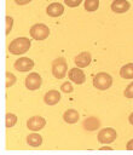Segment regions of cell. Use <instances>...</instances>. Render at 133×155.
Returning <instances> with one entry per match:
<instances>
[{"instance_id": "19", "label": "cell", "mask_w": 133, "mask_h": 155, "mask_svg": "<svg viewBox=\"0 0 133 155\" xmlns=\"http://www.w3.org/2000/svg\"><path fill=\"white\" fill-rule=\"evenodd\" d=\"M16 124H17V116L12 113H7L6 114V127L7 128L13 127Z\"/></svg>"}, {"instance_id": "16", "label": "cell", "mask_w": 133, "mask_h": 155, "mask_svg": "<svg viewBox=\"0 0 133 155\" xmlns=\"http://www.w3.org/2000/svg\"><path fill=\"white\" fill-rule=\"evenodd\" d=\"M27 143L30 147H40L42 144V137H41V134L33 132L27 136Z\"/></svg>"}, {"instance_id": "13", "label": "cell", "mask_w": 133, "mask_h": 155, "mask_svg": "<svg viewBox=\"0 0 133 155\" xmlns=\"http://www.w3.org/2000/svg\"><path fill=\"white\" fill-rule=\"evenodd\" d=\"M46 13L50 17H59L64 13V6L60 2H52L47 6Z\"/></svg>"}, {"instance_id": "3", "label": "cell", "mask_w": 133, "mask_h": 155, "mask_svg": "<svg viewBox=\"0 0 133 155\" xmlns=\"http://www.w3.org/2000/svg\"><path fill=\"white\" fill-rule=\"evenodd\" d=\"M111 85H112V76L110 74H108L105 71H102V73H98V74L94 75L93 86L97 90L105 91L109 87H111Z\"/></svg>"}, {"instance_id": "25", "label": "cell", "mask_w": 133, "mask_h": 155, "mask_svg": "<svg viewBox=\"0 0 133 155\" xmlns=\"http://www.w3.org/2000/svg\"><path fill=\"white\" fill-rule=\"evenodd\" d=\"M31 0H15V2L17 4V5H27V4H29Z\"/></svg>"}, {"instance_id": "27", "label": "cell", "mask_w": 133, "mask_h": 155, "mask_svg": "<svg viewBox=\"0 0 133 155\" xmlns=\"http://www.w3.org/2000/svg\"><path fill=\"white\" fill-rule=\"evenodd\" d=\"M128 121H129V124H131V125H133V113L129 115V117H128Z\"/></svg>"}, {"instance_id": "11", "label": "cell", "mask_w": 133, "mask_h": 155, "mask_svg": "<svg viewBox=\"0 0 133 155\" xmlns=\"http://www.w3.org/2000/svg\"><path fill=\"white\" fill-rule=\"evenodd\" d=\"M60 101V92L57 90H50L44 96V102L47 105H56Z\"/></svg>"}, {"instance_id": "26", "label": "cell", "mask_w": 133, "mask_h": 155, "mask_svg": "<svg viewBox=\"0 0 133 155\" xmlns=\"http://www.w3.org/2000/svg\"><path fill=\"white\" fill-rule=\"evenodd\" d=\"M126 148H127L128 150H133V139H131V140H128V143H127V145H126Z\"/></svg>"}, {"instance_id": "22", "label": "cell", "mask_w": 133, "mask_h": 155, "mask_svg": "<svg viewBox=\"0 0 133 155\" xmlns=\"http://www.w3.org/2000/svg\"><path fill=\"white\" fill-rule=\"evenodd\" d=\"M123 94H125V97L126 98H133V81L125 88V92H123Z\"/></svg>"}, {"instance_id": "20", "label": "cell", "mask_w": 133, "mask_h": 155, "mask_svg": "<svg viewBox=\"0 0 133 155\" xmlns=\"http://www.w3.org/2000/svg\"><path fill=\"white\" fill-rule=\"evenodd\" d=\"M16 81H17V78H16L12 73L7 71V73H6V87H7V88L11 87L12 85L16 84Z\"/></svg>"}, {"instance_id": "24", "label": "cell", "mask_w": 133, "mask_h": 155, "mask_svg": "<svg viewBox=\"0 0 133 155\" xmlns=\"http://www.w3.org/2000/svg\"><path fill=\"white\" fill-rule=\"evenodd\" d=\"M82 2V0H64V4L69 7H76Z\"/></svg>"}, {"instance_id": "5", "label": "cell", "mask_w": 133, "mask_h": 155, "mask_svg": "<svg viewBox=\"0 0 133 155\" xmlns=\"http://www.w3.org/2000/svg\"><path fill=\"white\" fill-rule=\"evenodd\" d=\"M116 137H117V133L111 127L102 128L97 134V139L100 144H110L116 139Z\"/></svg>"}, {"instance_id": "8", "label": "cell", "mask_w": 133, "mask_h": 155, "mask_svg": "<svg viewBox=\"0 0 133 155\" xmlns=\"http://www.w3.org/2000/svg\"><path fill=\"white\" fill-rule=\"evenodd\" d=\"M68 79H69L71 82L76 84V85H81V84H83V82L86 81V74H85L83 70H82L81 68H79V67L71 68V69L68 71Z\"/></svg>"}, {"instance_id": "6", "label": "cell", "mask_w": 133, "mask_h": 155, "mask_svg": "<svg viewBox=\"0 0 133 155\" xmlns=\"http://www.w3.org/2000/svg\"><path fill=\"white\" fill-rule=\"evenodd\" d=\"M42 85V78L39 73H29L25 78V87L29 91H36Z\"/></svg>"}, {"instance_id": "28", "label": "cell", "mask_w": 133, "mask_h": 155, "mask_svg": "<svg viewBox=\"0 0 133 155\" xmlns=\"http://www.w3.org/2000/svg\"><path fill=\"white\" fill-rule=\"evenodd\" d=\"M102 150H111V148L110 147H103V148H100Z\"/></svg>"}, {"instance_id": "21", "label": "cell", "mask_w": 133, "mask_h": 155, "mask_svg": "<svg viewBox=\"0 0 133 155\" xmlns=\"http://www.w3.org/2000/svg\"><path fill=\"white\" fill-rule=\"evenodd\" d=\"M60 91H62L63 93H71V92L74 91V87H73V85H71L70 81H65V82L62 84Z\"/></svg>"}, {"instance_id": "15", "label": "cell", "mask_w": 133, "mask_h": 155, "mask_svg": "<svg viewBox=\"0 0 133 155\" xmlns=\"http://www.w3.org/2000/svg\"><path fill=\"white\" fill-rule=\"evenodd\" d=\"M79 119H80V114L75 109H68L63 114V120L66 124H76L79 121Z\"/></svg>"}, {"instance_id": "7", "label": "cell", "mask_w": 133, "mask_h": 155, "mask_svg": "<svg viewBox=\"0 0 133 155\" xmlns=\"http://www.w3.org/2000/svg\"><path fill=\"white\" fill-rule=\"evenodd\" d=\"M15 69L21 71V73H25V71H30L33 68H34V61L29 57H22V58H18L15 64H13Z\"/></svg>"}, {"instance_id": "1", "label": "cell", "mask_w": 133, "mask_h": 155, "mask_svg": "<svg viewBox=\"0 0 133 155\" xmlns=\"http://www.w3.org/2000/svg\"><path fill=\"white\" fill-rule=\"evenodd\" d=\"M30 45H31L30 39L23 36V38H17V39L12 40L7 48H8L10 53H12L15 56H19V54L28 52L30 48Z\"/></svg>"}, {"instance_id": "2", "label": "cell", "mask_w": 133, "mask_h": 155, "mask_svg": "<svg viewBox=\"0 0 133 155\" xmlns=\"http://www.w3.org/2000/svg\"><path fill=\"white\" fill-rule=\"evenodd\" d=\"M51 71L56 79L65 78V75L68 74V64H66L65 58H63V57L54 58L51 64Z\"/></svg>"}, {"instance_id": "14", "label": "cell", "mask_w": 133, "mask_h": 155, "mask_svg": "<svg viewBox=\"0 0 133 155\" xmlns=\"http://www.w3.org/2000/svg\"><path fill=\"white\" fill-rule=\"evenodd\" d=\"M82 126L86 131H96L100 127V120L97 116H87L83 120Z\"/></svg>"}, {"instance_id": "4", "label": "cell", "mask_w": 133, "mask_h": 155, "mask_svg": "<svg viewBox=\"0 0 133 155\" xmlns=\"http://www.w3.org/2000/svg\"><path fill=\"white\" fill-rule=\"evenodd\" d=\"M29 34H30V36L34 40L41 41V40H45V39L48 38V35H50V28L46 24H44V23H36V24H34L30 28Z\"/></svg>"}, {"instance_id": "23", "label": "cell", "mask_w": 133, "mask_h": 155, "mask_svg": "<svg viewBox=\"0 0 133 155\" xmlns=\"http://www.w3.org/2000/svg\"><path fill=\"white\" fill-rule=\"evenodd\" d=\"M13 27V18L11 16H6V34L8 35Z\"/></svg>"}, {"instance_id": "17", "label": "cell", "mask_w": 133, "mask_h": 155, "mask_svg": "<svg viewBox=\"0 0 133 155\" xmlns=\"http://www.w3.org/2000/svg\"><path fill=\"white\" fill-rule=\"evenodd\" d=\"M120 76L122 79H133V63H127L120 69Z\"/></svg>"}, {"instance_id": "12", "label": "cell", "mask_w": 133, "mask_h": 155, "mask_svg": "<svg viewBox=\"0 0 133 155\" xmlns=\"http://www.w3.org/2000/svg\"><path fill=\"white\" fill-rule=\"evenodd\" d=\"M131 4L127 0H112L111 10L115 13H125L129 10Z\"/></svg>"}, {"instance_id": "9", "label": "cell", "mask_w": 133, "mask_h": 155, "mask_svg": "<svg viewBox=\"0 0 133 155\" xmlns=\"http://www.w3.org/2000/svg\"><path fill=\"white\" fill-rule=\"evenodd\" d=\"M45 126H46V120H45V117L39 116V115L31 116V117H29L28 121H27V127H28L30 131H33V132L40 131V130H42Z\"/></svg>"}, {"instance_id": "10", "label": "cell", "mask_w": 133, "mask_h": 155, "mask_svg": "<svg viewBox=\"0 0 133 155\" xmlns=\"http://www.w3.org/2000/svg\"><path fill=\"white\" fill-rule=\"evenodd\" d=\"M91 62H92V56L87 51H83L75 57V64L79 68H86L91 64Z\"/></svg>"}, {"instance_id": "18", "label": "cell", "mask_w": 133, "mask_h": 155, "mask_svg": "<svg viewBox=\"0 0 133 155\" xmlns=\"http://www.w3.org/2000/svg\"><path fill=\"white\" fill-rule=\"evenodd\" d=\"M83 7L88 12H94L99 7V0H85Z\"/></svg>"}]
</instances>
